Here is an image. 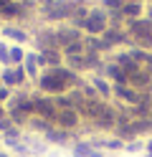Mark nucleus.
Masks as SVG:
<instances>
[{"instance_id": "f257e3e1", "label": "nucleus", "mask_w": 152, "mask_h": 157, "mask_svg": "<svg viewBox=\"0 0 152 157\" xmlns=\"http://www.w3.org/2000/svg\"><path fill=\"white\" fill-rule=\"evenodd\" d=\"M109 31V13L101 5H91L89 18L84 23V36H104Z\"/></svg>"}, {"instance_id": "f03ea898", "label": "nucleus", "mask_w": 152, "mask_h": 157, "mask_svg": "<svg viewBox=\"0 0 152 157\" xmlns=\"http://www.w3.org/2000/svg\"><path fill=\"white\" fill-rule=\"evenodd\" d=\"M0 84L8 86L13 91H20L28 86V76H25V68L23 66H3L0 68Z\"/></svg>"}, {"instance_id": "7ed1b4c3", "label": "nucleus", "mask_w": 152, "mask_h": 157, "mask_svg": "<svg viewBox=\"0 0 152 157\" xmlns=\"http://www.w3.org/2000/svg\"><path fill=\"white\" fill-rule=\"evenodd\" d=\"M81 124H84V119H81V114L76 109H58V117H56L58 129H64L68 134H76L81 129Z\"/></svg>"}, {"instance_id": "20e7f679", "label": "nucleus", "mask_w": 152, "mask_h": 157, "mask_svg": "<svg viewBox=\"0 0 152 157\" xmlns=\"http://www.w3.org/2000/svg\"><path fill=\"white\" fill-rule=\"evenodd\" d=\"M0 33H3V41H13L15 46H23L28 41H33V31H28L25 25H15V23H3Z\"/></svg>"}, {"instance_id": "39448f33", "label": "nucleus", "mask_w": 152, "mask_h": 157, "mask_svg": "<svg viewBox=\"0 0 152 157\" xmlns=\"http://www.w3.org/2000/svg\"><path fill=\"white\" fill-rule=\"evenodd\" d=\"M56 41H58V48H66L74 41H84V33L68 23H61V25H56Z\"/></svg>"}, {"instance_id": "423d86ee", "label": "nucleus", "mask_w": 152, "mask_h": 157, "mask_svg": "<svg viewBox=\"0 0 152 157\" xmlns=\"http://www.w3.org/2000/svg\"><path fill=\"white\" fill-rule=\"evenodd\" d=\"M38 58H41V53H38V51H28V53H25L23 68H25L28 84H36V81H38V76L43 74V71H41V63H38Z\"/></svg>"}, {"instance_id": "0eeeda50", "label": "nucleus", "mask_w": 152, "mask_h": 157, "mask_svg": "<svg viewBox=\"0 0 152 157\" xmlns=\"http://www.w3.org/2000/svg\"><path fill=\"white\" fill-rule=\"evenodd\" d=\"M114 99H117V104H122V106H134L139 99H142V91H137V89H132V86H114Z\"/></svg>"}, {"instance_id": "6e6552de", "label": "nucleus", "mask_w": 152, "mask_h": 157, "mask_svg": "<svg viewBox=\"0 0 152 157\" xmlns=\"http://www.w3.org/2000/svg\"><path fill=\"white\" fill-rule=\"evenodd\" d=\"M91 86H94V91H96V96L101 101L109 104V99H114V86H111V81H107L104 76H94L91 78Z\"/></svg>"}, {"instance_id": "1a4fd4ad", "label": "nucleus", "mask_w": 152, "mask_h": 157, "mask_svg": "<svg viewBox=\"0 0 152 157\" xmlns=\"http://www.w3.org/2000/svg\"><path fill=\"white\" fill-rule=\"evenodd\" d=\"M71 137H74V134L58 129V127H51V129L43 134V142H46V144H53V147H66Z\"/></svg>"}, {"instance_id": "9d476101", "label": "nucleus", "mask_w": 152, "mask_h": 157, "mask_svg": "<svg viewBox=\"0 0 152 157\" xmlns=\"http://www.w3.org/2000/svg\"><path fill=\"white\" fill-rule=\"evenodd\" d=\"M122 15H124V21H139V18H145V3H134V0H127L124 8H122Z\"/></svg>"}, {"instance_id": "9b49d317", "label": "nucleus", "mask_w": 152, "mask_h": 157, "mask_svg": "<svg viewBox=\"0 0 152 157\" xmlns=\"http://www.w3.org/2000/svg\"><path fill=\"white\" fill-rule=\"evenodd\" d=\"M94 150H96V147H91L89 140H76L74 144H71V155H74V157H91Z\"/></svg>"}, {"instance_id": "f8f14e48", "label": "nucleus", "mask_w": 152, "mask_h": 157, "mask_svg": "<svg viewBox=\"0 0 152 157\" xmlns=\"http://www.w3.org/2000/svg\"><path fill=\"white\" fill-rule=\"evenodd\" d=\"M25 48L23 46H10V56H8V66H23L25 61Z\"/></svg>"}, {"instance_id": "ddd939ff", "label": "nucleus", "mask_w": 152, "mask_h": 157, "mask_svg": "<svg viewBox=\"0 0 152 157\" xmlns=\"http://www.w3.org/2000/svg\"><path fill=\"white\" fill-rule=\"evenodd\" d=\"M51 127H53L51 122H46V119H41V117H33V119L28 122V127H25V129H28V132H36V134L41 132V137H43V134H46V132L51 129Z\"/></svg>"}, {"instance_id": "4468645a", "label": "nucleus", "mask_w": 152, "mask_h": 157, "mask_svg": "<svg viewBox=\"0 0 152 157\" xmlns=\"http://www.w3.org/2000/svg\"><path fill=\"white\" fill-rule=\"evenodd\" d=\"M101 150L104 152H124V142L119 137H104L101 140Z\"/></svg>"}, {"instance_id": "2eb2a0df", "label": "nucleus", "mask_w": 152, "mask_h": 157, "mask_svg": "<svg viewBox=\"0 0 152 157\" xmlns=\"http://www.w3.org/2000/svg\"><path fill=\"white\" fill-rule=\"evenodd\" d=\"M124 3L127 0H101V8H104L107 13H114V10H122V8H124Z\"/></svg>"}, {"instance_id": "dca6fc26", "label": "nucleus", "mask_w": 152, "mask_h": 157, "mask_svg": "<svg viewBox=\"0 0 152 157\" xmlns=\"http://www.w3.org/2000/svg\"><path fill=\"white\" fill-rule=\"evenodd\" d=\"M124 152H129V155L145 152V142H142V140H132V142H127V144H124Z\"/></svg>"}, {"instance_id": "f3484780", "label": "nucleus", "mask_w": 152, "mask_h": 157, "mask_svg": "<svg viewBox=\"0 0 152 157\" xmlns=\"http://www.w3.org/2000/svg\"><path fill=\"white\" fill-rule=\"evenodd\" d=\"M13 89H8V86H3V84H0V104H8L10 99H13Z\"/></svg>"}, {"instance_id": "a211bd4d", "label": "nucleus", "mask_w": 152, "mask_h": 157, "mask_svg": "<svg viewBox=\"0 0 152 157\" xmlns=\"http://www.w3.org/2000/svg\"><path fill=\"white\" fill-rule=\"evenodd\" d=\"M8 56H10V46L5 41H0V63L8 66Z\"/></svg>"}, {"instance_id": "6ab92c4d", "label": "nucleus", "mask_w": 152, "mask_h": 157, "mask_svg": "<svg viewBox=\"0 0 152 157\" xmlns=\"http://www.w3.org/2000/svg\"><path fill=\"white\" fill-rule=\"evenodd\" d=\"M13 119H10V117H3V119H0V137H3L5 132H10V129H13Z\"/></svg>"}, {"instance_id": "aec40b11", "label": "nucleus", "mask_w": 152, "mask_h": 157, "mask_svg": "<svg viewBox=\"0 0 152 157\" xmlns=\"http://www.w3.org/2000/svg\"><path fill=\"white\" fill-rule=\"evenodd\" d=\"M15 3L20 5V8H25V10H38V0H15Z\"/></svg>"}, {"instance_id": "412c9836", "label": "nucleus", "mask_w": 152, "mask_h": 157, "mask_svg": "<svg viewBox=\"0 0 152 157\" xmlns=\"http://www.w3.org/2000/svg\"><path fill=\"white\" fill-rule=\"evenodd\" d=\"M145 155H150V157H152V137L145 142Z\"/></svg>"}, {"instance_id": "4be33fe9", "label": "nucleus", "mask_w": 152, "mask_h": 157, "mask_svg": "<svg viewBox=\"0 0 152 157\" xmlns=\"http://www.w3.org/2000/svg\"><path fill=\"white\" fill-rule=\"evenodd\" d=\"M3 117H8V106H5V104H0V119H3Z\"/></svg>"}, {"instance_id": "5701e85b", "label": "nucleus", "mask_w": 152, "mask_h": 157, "mask_svg": "<svg viewBox=\"0 0 152 157\" xmlns=\"http://www.w3.org/2000/svg\"><path fill=\"white\" fill-rule=\"evenodd\" d=\"M8 3H13V0H0V10H3V8H5Z\"/></svg>"}, {"instance_id": "b1692460", "label": "nucleus", "mask_w": 152, "mask_h": 157, "mask_svg": "<svg viewBox=\"0 0 152 157\" xmlns=\"http://www.w3.org/2000/svg\"><path fill=\"white\" fill-rule=\"evenodd\" d=\"M0 157H13L10 152H5V150H0Z\"/></svg>"}, {"instance_id": "393cba45", "label": "nucleus", "mask_w": 152, "mask_h": 157, "mask_svg": "<svg viewBox=\"0 0 152 157\" xmlns=\"http://www.w3.org/2000/svg\"><path fill=\"white\" fill-rule=\"evenodd\" d=\"M46 3H53V0H38V5H46Z\"/></svg>"}, {"instance_id": "a878e982", "label": "nucleus", "mask_w": 152, "mask_h": 157, "mask_svg": "<svg viewBox=\"0 0 152 157\" xmlns=\"http://www.w3.org/2000/svg\"><path fill=\"white\" fill-rule=\"evenodd\" d=\"M150 18H152V3H150Z\"/></svg>"}, {"instance_id": "bb28decb", "label": "nucleus", "mask_w": 152, "mask_h": 157, "mask_svg": "<svg viewBox=\"0 0 152 157\" xmlns=\"http://www.w3.org/2000/svg\"><path fill=\"white\" fill-rule=\"evenodd\" d=\"M0 28H3V25H0ZM0 41H3V33H0Z\"/></svg>"}, {"instance_id": "cd10ccee", "label": "nucleus", "mask_w": 152, "mask_h": 157, "mask_svg": "<svg viewBox=\"0 0 152 157\" xmlns=\"http://www.w3.org/2000/svg\"><path fill=\"white\" fill-rule=\"evenodd\" d=\"M145 157H150V155H145Z\"/></svg>"}, {"instance_id": "c85d7f7f", "label": "nucleus", "mask_w": 152, "mask_h": 157, "mask_svg": "<svg viewBox=\"0 0 152 157\" xmlns=\"http://www.w3.org/2000/svg\"><path fill=\"white\" fill-rule=\"evenodd\" d=\"M0 140H3V137H0Z\"/></svg>"}, {"instance_id": "c756f323", "label": "nucleus", "mask_w": 152, "mask_h": 157, "mask_svg": "<svg viewBox=\"0 0 152 157\" xmlns=\"http://www.w3.org/2000/svg\"><path fill=\"white\" fill-rule=\"evenodd\" d=\"M0 25H3V23H0Z\"/></svg>"}]
</instances>
